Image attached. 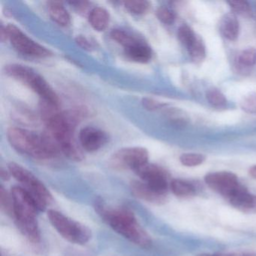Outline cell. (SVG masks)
I'll return each instance as SVG.
<instances>
[{"label": "cell", "mask_w": 256, "mask_h": 256, "mask_svg": "<svg viewBox=\"0 0 256 256\" xmlns=\"http://www.w3.org/2000/svg\"><path fill=\"white\" fill-rule=\"evenodd\" d=\"M94 208L98 216L116 233L142 248L150 246V236L142 228L131 211L109 208L101 198L96 200Z\"/></svg>", "instance_id": "1"}, {"label": "cell", "mask_w": 256, "mask_h": 256, "mask_svg": "<svg viewBox=\"0 0 256 256\" xmlns=\"http://www.w3.org/2000/svg\"><path fill=\"white\" fill-rule=\"evenodd\" d=\"M7 137L12 146L22 154L38 160H48L58 156L60 149L48 134H38L24 128L11 127Z\"/></svg>", "instance_id": "2"}, {"label": "cell", "mask_w": 256, "mask_h": 256, "mask_svg": "<svg viewBox=\"0 0 256 256\" xmlns=\"http://www.w3.org/2000/svg\"><path fill=\"white\" fill-rule=\"evenodd\" d=\"M13 214L22 233L34 242L40 240V230L37 221L40 211L34 198L22 186L12 188Z\"/></svg>", "instance_id": "3"}, {"label": "cell", "mask_w": 256, "mask_h": 256, "mask_svg": "<svg viewBox=\"0 0 256 256\" xmlns=\"http://www.w3.org/2000/svg\"><path fill=\"white\" fill-rule=\"evenodd\" d=\"M6 74L26 84L36 92L42 100L59 106L60 100L49 84L34 70L20 64H12L5 68Z\"/></svg>", "instance_id": "4"}, {"label": "cell", "mask_w": 256, "mask_h": 256, "mask_svg": "<svg viewBox=\"0 0 256 256\" xmlns=\"http://www.w3.org/2000/svg\"><path fill=\"white\" fill-rule=\"evenodd\" d=\"M8 170L22 186L35 200L40 211L46 210L54 198L49 190L32 172L16 162L8 164Z\"/></svg>", "instance_id": "5"}, {"label": "cell", "mask_w": 256, "mask_h": 256, "mask_svg": "<svg viewBox=\"0 0 256 256\" xmlns=\"http://www.w3.org/2000/svg\"><path fill=\"white\" fill-rule=\"evenodd\" d=\"M48 218L58 233L72 244L84 245L92 236L90 229L54 210L48 211Z\"/></svg>", "instance_id": "6"}, {"label": "cell", "mask_w": 256, "mask_h": 256, "mask_svg": "<svg viewBox=\"0 0 256 256\" xmlns=\"http://www.w3.org/2000/svg\"><path fill=\"white\" fill-rule=\"evenodd\" d=\"M7 30L12 44L22 54L38 58H48L52 54L50 50L30 38L14 24H8Z\"/></svg>", "instance_id": "7"}, {"label": "cell", "mask_w": 256, "mask_h": 256, "mask_svg": "<svg viewBox=\"0 0 256 256\" xmlns=\"http://www.w3.org/2000/svg\"><path fill=\"white\" fill-rule=\"evenodd\" d=\"M148 150L140 146L122 148L116 151L110 158L112 166L118 169L134 170L148 162Z\"/></svg>", "instance_id": "8"}, {"label": "cell", "mask_w": 256, "mask_h": 256, "mask_svg": "<svg viewBox=\"0 0 256 256\" xmlns=\"http://www.w3.org/2000/svg\"><path fill=\"white\" fill-rule=\"evenodd\" d=\"M206 185L223 197L228 199L242 188L238 176L228 172H212L204 178Z\"/></svg>", "instance_id": "9"}, {"label": "cell", "mask_w": 256, "mask_h": 256, "mask_svg": "<svg viewBox=\"0 0 256 256\" xmlns=\"http://www.w3.org/2000/svg\"><path fill=\"white\" fill-rule=\"evenodd\" d=\"M142 181L148 184L157 192L167 194L168 182L166 172L156 164L146 163L134 170Z\"/></svg>", "instance_id": "10"}, {"label": "cell", "mask_w": 256, "mask_h": 256, "mask_svg": "<svg viewBox=\"0 0 256 256\" xmlns=\"http://www.w3.org/2000/svg\"><path fill=\"white\" fill-rule=\"evenodd\" d=\"M108 140L107 134L95 127H85L80 130L79 134L80 145L88 152L98 150L107 143Z\"/></svg>", "instance_id": "11"}, {"label": "cell", "mask_w": 256, "mask_h": 256, "mask_svg": "<svg viewBox=\"0 0 256 256\" xmlns=\"http://www.w3.org/2000/svg\"><path fill=\"white\" fill-rule=\"evenodd\" d=\"M132 194L138 198L150 203L162 204L167 200V194H161L152 190L143 181H133L131 184Z\"/></svg>", "instance_id": "12"}, {"label": "cell", "mask_w": 256, "mask_h": 256, "mask_svg": "<svg viewBox=\"0 0 256 256\" xmlns=\"http://www.w3.org/2000/svg\"><path fill=\"white\" fill-rule=\"evenodd\" d=\"M228 200L241 212L256 214V196L248 192L244 186Z\"/></svg>", "instance_id": "13"}, {"label": "cell", "mask_w": 256, "mask_h": 256, "mask_svg": "<svg viewBox=\"0 0 256 256\" xmlns=\"http://www.w3.org/2000/svg\"><path fill=\"white\" fill-rule=\"evenodd\" d=\"M125 53L132 60L142 64L149 62L152 58L150 47L140 40H138L131 46L126 48Z\"/></svg>", "instance_id": "14"}, {"label": "cell", "mask_w": 256, "mask_h": 256, "mask_svg": "<svg viewBox=\"0 0 256 256\" xmlns=\"http://www.w3.org/2000/svg\"><path fill=\"white\" fill-rule=\"evenodd\" d=\"M220 31L224 38L234 41L239 34V22L234 13H228L222 18L220 22Z\"/></svg>", "instance_id": "15"}, {"label": "cell", "mask_w": 256, "mask_h": 256, "mask_svg": "<svg viewBox=\"0 0 256 256\" xmlns=\"http://www.w3.org/2000/svg\"><path fill=\"white\" fill-rule=\"evenodd\" d=\"M89 22L96 30L104 31L110 22V14L104 8L96 7L90 12Z\"/></svg>", "instance_id": "16"}, {"label": "cell", "mask_w": 256, "mask_h": 256, "mask_svg": "<svg viewBox=\"0 0 256 256\" xmlns=\"http://www.w3.org/2000/svg\"><path fill=\"white\" fill-rule=\"evenodd\" d=\"M48 11L52 20L60 26H66L71 23L70 14L60 2H49Z\"/></svg>", "instance_id": "17"}, {"label": "cell", "mask_w": 256, "mask_h": 256, "mask_svg": "<svg viewBox=\"0 0 256 256\" xmlns=\"http://www.w3.org/2000/svg\"><path fill=\"white\" fill-rule=\"evenodd\" d=\"M172 192L180 198L192 197L196 194V188L190 182L180 179H174L170 182Z\"/></svg>", "instance_id": "18"}, {"label": "cell", "mask_w": 256, "mask_h": 256, "mask_svg": "<svg viewBox=\"0 0 256 256\" xmlns=\"http://www.w3.org/2000/svg\"><path fill=\"white\" fill-rule=\"evenodd\" d=\"M236 65L241 70L252 67L256 64V50L252 48L242 50L238 55L236 58Z\"/></svg>", "instance_id": "19"}, {"label": "cell", "mask_w": 256, "mask_h": 256, "mask_svg": "<svg viewBox=\"0 0 256 256\" xmlns=\"http://www.w3.org/2000/svg\"><path fill=\"white\" fill-rule=\"evenodd\" d=\"M190 58L194 62H200L206 56L204 44L198 36H196L194 41L188 48Z\"/></svg>", "instance_id": "20"}, {"label": "cell", "mask_w": 256, "mask_h": 256, "mask_svg": "<svg viewBox=\"0 0 256 256\" xmlns=\"http://www.w3.org/2000/svg\"><path fill=\"white\" fill-rule=\"evenodd\" d=\"M124 4L126 10L136 14H145L150 8V4L148 1H144V0L125 1Z\"/></svg>", "instance_id": "21"}, {"label": "cell", "mask_w": 256, "mask_h": 256, "mask_svg": "<svg viewBox=\"0 0 256 256\" xmlns=\"http://www.w3.org/2000/svg\"><path fill=\"white\" fill-rule=\"evenodd\" d=\"M206 98L211 106L217 108H224L227 103L226 96L224 94L218 90L212 88L210 89L206 92Z\"/></svg>", "instance_id": "22"}, {"label": "cell", "mask_w": 256, "mask_h": 256, "mask_svg": "<svg viewBox=\"0 0 256 256\" xmlns=\"http://www.w3.org/2000/svg\"><path fill=\"white\" fill-rule=\"evenodd\" d=\"M110 36L121 46H124V48L131 46L132 43L138 40V38H134L131 34L122 30H114L110 34Z\"/></svg>", "instance_id": "23"}, {"label": "cell", "mask_w": 256, "mask_h": 256, "mask_svg": "<svg viewBox=\"0 0 256 256\" xmlns=\"http://www.w3.org/2000/svg\"><path fill=\"white\" fill-rule=\"evenodd\" d=\"M228 4L234 12L242 16V17H251L252 14L250 4L246 1L232 0V1H229Z\"/></svg>", "instance_id": "24"}, {"label": "cell", "mask_w": 256, "mask_h": 256, "mask_svg": "<svg viewBox=\"0 0 256 256\" xmlns=\"http://www.w3.org/2000/svg\"><path fill=\"white\" fill-rule=\"evenodd\" d=\"M178 36L180 42L188 48L190 44L194 41L197 36H196L190 26L182 25L178 30Z\"/></svg>", "instance_id": "25"}, {"label": "cell", "mask_w": 256, "mask_h": 256, "mask_svg": "<svg viewBox=\"0 0 256 256\" xmlns=\"http://www.w3.org/2000/svg\"><path fill=\"white\" fill-rule=\"evenodd\" d=\"M206 158L204 156L199 154H184L180 157V161L187 167H194L202 164Z\"/></svg>", "instance_id": "26"}, {"label": "cell", "mask_w": 256, "mask_h": 256, "mask_svg": "<svg viewBox=\"0 0 256 256\" xmlns=\"http://www.w3.org/2000/svg\"><path fill=\"white\" fill-rule=\"evenodd\" d=\"M0 206L6 214L13 212V202L12 194H8L4 186L0 188Z\"/></svg>", "instance_id": "27"}, {"label": "cell", "mask_w": 256, "mask_h": 256, "mask_svg": "<svg viewBox=\"0 0 256 256\" xmlns=\"http://www.w3.org/2000/svg\"><path fill=\"white\" fill-rule=\"evenodd\" d=\"M241 108L248 114H256V94H248L242 98L240 102Z\"/></svg>", "instance_id": "28"}, {"label": "cell", "mask_w": 256, "mask_h": 256, "mask_svg": "<svg viewBox=\"0 0 256 256\" xmlns=\"http://www.w3.org/2000/svg\"><path fill=\"white\" fill-rule=\"evenodd\" d=\"M156 16L160 22L166 24H172L175 20V16L173 12L164 6L160 7L157 10Z\"/></svg>", "instance_id": "29"}, {"label": "cell", "mask_w": 256, "mask_h": 256, "mask_svg": "<svg viewBox=\"0 0 256 256\" xmlns=\"http://www.w3.org/2000/svg\"><path fill=\"white\" fill-rule=\"evenodd\" d=\"M144 107L150 110H155L164 107L166 104L152 98H144L142 101Z\"/></svg>", "instance_id": "30"}, {"label": "cell", "mask_w": 256, "mask_h": 256, "mask_svg": "<svg viewBox=\"0 0 256 256\" xmlns=\"http://www.w3.org/2000/svg\"><path fill=\"white\" fill-rule=\"evenodd\" d=\"M76 42L82 48L86 50H92L94 48L92 43L84 36H78L76 38Z\"/></svg>", "instance_id": "31"}, {"label": "cell", "mask_w": 256, "mask_h": 256, "mask_svg": "<svg viewBox=\"0 0 256 256\" xmlns=\"http://www.w3.org/2000/svg\"><path fill=\"white\" fill-rule=\"evenodd\" d=\"M0 38L2 42L6 41L8 38V32L7 30V26H4V25H1L0 28Z\"/></svg>", "instance_id": "32"}, {"label": "cell", "mask_w": 256, "mask_h": 256, "mask_svg": "<svg viewBox=\"0 0 256 256\" xmlns=\"http://www.w3.org/2000/svg\"><path fill=\"white\" fill-rule=\"evenodd\" d=\"M0 175H1V178H2L4 180L8 181L10 180V178H11L12 174L11 172H10V170H7L2 168L1 170H0Z\"/></svg>", "instance_id": "33"}, {"label": "cell", "mask_w": 256, "mask_h": 256, "mask_svg": "<svg viewBox=\"0 0 256 256\" xmlns=\"http://www.w3.org/2000/svg\"><path fill=\"white\" fill-rule=\"evenodd\" d=\"M250 174L251 175L252 178H256V166H253L250 168Z\"/></svg>", "instance_id": "34"}]
</instances>
